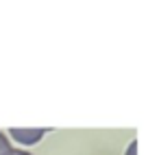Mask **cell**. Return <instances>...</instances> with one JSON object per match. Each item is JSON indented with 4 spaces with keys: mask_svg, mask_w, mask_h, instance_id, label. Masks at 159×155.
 I'll return each instance as SVG.
<instances>
[{
    "mask_svg": "<svg viewBox=\"0 0 159 155\" xmlns=\"http://www.w3.org/2000/svg\"><path fill=\"white\" fill-rule=\"evenodd\" d=\"M11 131V138L24 146H31L35 142H39L46 133V129H9Z\"/></svg>",
    "mask_w": 159,
    "mask_h": 155,
    "instance_id": "obj_1",
    "label": "cell"
},
{
    "mask_svg": "<svg viewBox=\"0 0 159 155\" xmlns=\"http://www.w3.org/2000/svg\"><path fill=\"white\" fill-rule=\"evenodd\" d=\"M0 155H13V146L2 131H0Z\"/></svg>",
    "mask_w": 159,
    "mask_h": 155,
    "instance_id": "obj_2",
    "label": "cell"
},
{
    "mask_svg": "<svg viewBox=\"0 0 159 155\" xmlns=\"http://www.w3.org/2000/svg\"><path fill=\"white\" fill-rule=\"evenodd\" d=\"M135 153H137V142L133 140V142H131V146H129V151H126V155H135Z\"/></svg>",
    "mask_w": 159,
    "mask_h": 155,
    "instance_id": "obj_3",
    "label": "cell"
},
{
    "mask_svg": "<svg viewBox=\"0 0 159 155\" xmlns=\"http://www.w3.org/2000/svg\"><path fill=\"white\" fill-rule=\"evenodd\" d=\"M13 155H31L29 151H22V148H13Z\"/></svg>",
    "mask_w": 159,
    "mask_h": 155,
    "instance_id": "obj_4",
    "label": "cell"
}]
</instances>
